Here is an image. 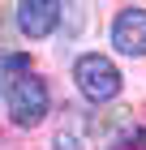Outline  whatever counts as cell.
<instances>
[{"label": "cell", "mask_w": 146, "mask_h": 150, "mask_svg": "<svg viewBox=\"0 0 146 150\" xmlns=\"http://www.w3.org/2000/svg\"><path fill=\"white\" fill-rule=\"evenodd\" d=\"M60 4L56 0H26V4H17V26H22V35H30V39H43V35H52L60 26Z\"/></svg>", "instance_id": "4"}, {"label": "cell", "mask_w": 146, "mask_h": 150, "mask_svg": "<svg viewBox=\"0 0 146 150\" xmlns=\"http://www.w3.org/2000/svg\"><path fill=\"white\" fill-rule=\"evenodd\" d=\"M47 107H52V94H47V81L43 77L22 73V77L9 86V116H13V125H22V129L43 125Z\"/></svg>", "instance_id": "2"}, {"label": "cell", "mask_w": 146, "mask_h": 150, "mask_svg": "<svg viewBox=\"0 0 146 150\" xmlns=\"http://www.w3.org/2000/svg\"><path fill=\"white\" fill-rule=\"evenodd\" d=\"M73 81H78V90L86 94L90 103H108V99L120 94V69H116L108 56H99V52L78 56V64H73Z\"/></svg>", "instance_id": "1"}, {"label": "cell", "mask_w": 146, "mask_h": 150, "mask_svg": "<svg viewBox=\"0 0 146 150\" xmlns=\"http://www.w3.org/2000/svg\"><path fill=\"white\" fill-rule=\"evenodd\" d=\"M56 150H78V137L73 133H56Z\"/></svg>", "instance_id": "6"}, {"label": "cell", "mask_w": 146, "mask_h": 150, "mask_svg": "<svg viewBox=\"0 0 146 150\" xmlns=\"http://www.w3.org/2000/svg\"><path fill=\"white\" fill-rule=\"evenodd\" d=\"M112 150H146V129L142 125H129L120 137L112 142Z\"/></svg>", "instance_id": "5"}, {"label": "cell", "mask_w": 146, "mask_h": 150, "mask_svg": "<svg viewBox=\"0 0 146 150\" xmlns=\"http://www.w3.org/2000/svg\"><path fill=\"white\" fill-rule=\"evenodd\" d=\"M112 47L125 56H146V9L129 4V9L116 13L112 22Z\"/></svg>", "instance_id": "3"}]
</instances>
